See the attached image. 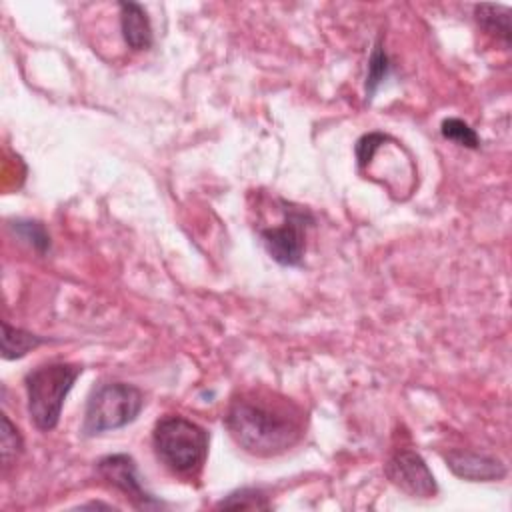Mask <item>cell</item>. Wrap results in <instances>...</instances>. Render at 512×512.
<instances>
[{"mask_svg": "<svg viewBox=\"0 0 512 512\" xmlns=\"http://www.w3.org/2000/svg\"><path fill=\"white\" fill-rule=\"evenodd\" d=\"M24 442L18 432V428L10 422L6 414H2V430H0V456H2V466L8 468L16 462V458L22 454Z\"/></svg>", "mask_w": 512, "mask_h": 512, "instance_id": "9a60e30c", "label": "cell"}, {"mask_svg": "<svg viewBox=\"0 0 512 512\" xmlns=\"http://www.w3.org/2000/svg\"><path fill=\"white\" fill-rule=\"evenodd\" d=\"M478 24L490 32L500 36L506 44L510 42V12L506 6L496 4H480L474 8Z\"/></svg>", "mask_w": 512, "mask_h": 512, "instance_id": "8fae6325", "label": "cell"}, {"mask_svg": "<svg viewBox=\"0 0 512 512\" xmlns=\"http://www.w3.org/2000/svg\"><path fill=\"white\" fill-rule=\"evenodd\" d=\"M80 374L82 368L68 362H48L26 374L28 414L38 430L50 432L56 428L64 400Z\"/></svg>", "mask_w": 512, "mask_h": 512, "instance_id": "3957f363", "label": "cell"}, {"mask_svg": "<svg viewBox=\"0 0 512 512\" xmlns=\"http://www.w3.org/2000/svg\"><path fill=\"white\" fill-rule=\"evenodd\" d=\"M144 408V394L140 388L126 382L98 384L86 402L82 432L96 436L108 430H118L134 422Z\"/></svg>", "mask_w": 512, "mask_h": 512, "instance_id": "277c9868", "label": "cell"}, {"mask_svg": "<svg viewBox=\"0 0 512 512\" xmlns=\"http://www.w3.org/2000/svg\"><path fill=\"white\" fill-rule=\"evenodd\" d=\"M98 476L118 492H122L130 504L138 510H158L164 502L144 490L136 462L128 454H108L96 462Z\"/></svg>", "mask_w": 512, "mask_h": 512, "instance_id": "8992f818", "label": "cell"}, {"mask_svg": "<svg viewBox=\"0 0 512 512\" xmlns=\"http://www.w3.org/2000/svg\"><path fill=\"white\" fill-rule=\"evenodd\" d=\"M224 426L244 452L268 458L300 442L306 418L290 398L268 388H252L230 400Z\"/></svg>", "mask_w": 512, "mask_h": 512, "instance_id": "6da1fadb", "label": "cell"}, {"mask_svg": "<svg viewBox=\"0 0 512 512\" xmlns=\"http://www.w3.org/2000/svg\"><path fill=\"white\" fill-rule=\"evenodd\" d=\"M388 480L410 498H432L438 492L434 474L414 450H400L386 462Z\"/></svg>", "mask_w": 512, "mask_h": 512, "instance_id": "52a82bcc", "label": "cell"}, {"mask_svg": "<svg viewBox=\"0 0 512 512\" xmlns=\"http://www.w3.org/2000/svg\"><path fill=\"white\" fill-rule=\"evenodd\" d=\"M48 342L46 338L32 334L28 330L10 326L6 320L2 322V356L6 360H14V358H22L26 356L30 350H34L36 346Z\"/></svg>", "mask_w": 512, "mask_h": 512, "instance_id": "30bf717a", "label": "cell"}, {"mask_svg": "<svg viewBox=\"0 0 512 512\" xmlns=\"http://www.w3.org/2000/svg\"><path fill=\"white\" fill-rule=\"evenodd\" d=\"M440 132L446 140H452L456 142L458 146H464V148H472L476 150L480 146V140H478V134L474 132V128H470L464 120L460 118H446L440 126Z\"/></svg>", "mask_w": 512, "mask_h": 512, "instance_id": "2e32d148", "label": "cell"}, {"mask_svg": "<svg viewBox=\"0 0 512 512\" xmlns=\"http://www.w3.org/2000/svg\"><path fill=\"white\" fill-rule=\"evenodd\" d=\"M446 466L454 476L468 482H494L506 476V466L492 456L474 454V452H448Z\"/></svg>", "mask_w": 512, "mask_h": 512, "instance_id": "ba28073f", "label": "cell"}, {"mask_svg": "<svg viewBox=\"0 0 512 512\" xmlns=\"http://www.w3.org/2000/svg\"><path fill=\"white\" fill-rule=\"evenodd\" d=\"M120 30L132 50H148L152 46V24L138 2H118Z\"/></svg>", "mask_w": 512, "mask_h": 512, "instance_id": "9c48e42d", "label": "cell"}, {"mask_svg": "<svg viewBox=\"0 0 512 512\" xmlns=\"http://www.w3.org/2000/svg\"><path fill=\"white\" fill-rule=\"evenodd\" d=\"M388 72H390V60L382 48V40L378 38L372 48V54L368 58V72H366V98L368 100H372L378 86L386 80Z\"/></svg>", "mask_w": 512, "mask_h": 512, "instance_id": "7c38bea8", "label": "cell"}, {"mask_svg": "<svg viewBox=\"0 0 512 512\" xmlns=\"http://www.w3.org/2000/svg\"><path fill=\"white\" fill-rule=\"evenodd\" d=\"M284 218L278 226L260 230V240L268 256L280 266H298L306 248V228L314 222L306 208L282 202Z\"/></svg>", "mask_w": 512, "mask_h": 512, "instance_id": "5b68a950", "label": "cell"}, {"mask_svg": "<svg viewBox=\"0 0 512 512\" xmlns=\"http://www.w3.org/2000/svg\"><path fill=\"white\" fill-rule=\"evenodd\" d=\"M10 228L18 238H22L26 244H30L36 252L46 254L50 250V236L40 222L14 220V222H10Z\"/></svg>", "mask_w": 512, "mask_h": 512, "instance_id": "5bb4252c", "label": "cell"}, {"mask_svg": "<svg viewBox=\"0 0 512 512\" xmlns=\"http://www.w3.org/2000/svg\"><path fill=\"white\" fill-rule=\"evenodd\" d=\"M216 508H248V510H266L270 508V502L266 494L260 488H238L230 492L226 498H222Z\"/></svg>", "mask_w": 512, "mask_h": 512, "instance_id": "4fadbf2b", "label": "cell"}, {"mask_svg": "<svg viewBox=\"0 0 512 512\" xmlns=\"http://www.w3.org/2000/svg\"><path fill=\"white\" fill-rule=\"evenodd\" d=\"M208 432L196 422L168 414L152 430V448L164 468L176 476H196L208 456Z\"/></svg>", "mask_w": 512, "mask_h": 512, "instance_id": "7a4b0ae2", "label": "cell"}]
</instances>
